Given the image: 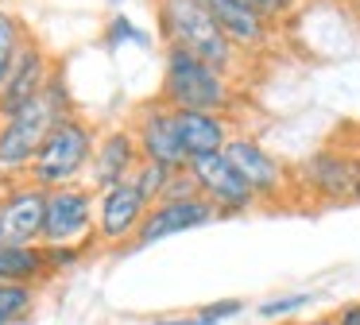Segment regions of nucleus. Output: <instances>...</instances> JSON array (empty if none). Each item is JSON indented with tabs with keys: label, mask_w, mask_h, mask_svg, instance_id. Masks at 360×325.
Wrapping results in <instances>:
<instances>
[{
	"label": "nucleus",
	"mask_w": 360,
	"mask_h": 325,
	"mask_svg": "<svg viewBox=\"0 0 360 325\" xmlns=\"http://www.w3.org/2000/svg\"><path fill=\"white\" fill-rule=\"evenodd\" d=\"M155 35L163 46H182L229 77L244 70V54L229 43L205 0H155Z\"/></svg>",
	"instance_id": "1"
},
{
	"label": "nucleus",
	"mask_w": 360,
	"mask_h": 325,
	"mask_svg": "<svg viewBox=\"0 0 360 325\" xmlns=\"http://www.w3.org/2000/svg\"><path fill=\"white\" fill-rule=\"evenodd\" d=\"M171 108H205V113H233L236 108V77L225 70L210 66L205 58L182 51V46H163V77L159 93Z\"/></svg>",
	"instance_id": "2"
},
{
	"label": "nucleus",
	"mask_w": 360,
	"mask_h": 325,
	"mask_svg": "<svg viewBox=\"0 0 360 325\" xmlns=\"http://www.w3.org/2000/svg\"><path fill=\"white\" fill-rule=\"evenodd\" d=\"M70 113V89H66L63 70H55V77L47 82V89L24 105L20 113L0 120V170H27L32 159L39 155L43 139L51 136L63 116Z\"/></svg>",
	"instance_id": "3"
},
{
	"label": "nucleus",
	"mask_w": 360,
	"mask_h": 325,
	"mask_svg": "<svg viewBox=\"0 0 360 325\" xmlns=\"http://www.w3.org/2000/svg\"><path fill=\"white\" fill-rule=\"evenodd\" d=\"M97 147V132L94 124H86V116L70 113L51 128V136L43 139L39 155L27 167V178L43 190H55V186H70L78 182L82 174L89 170V159H94Z\"/></svg>",
	"instance_id": "4"
},
{
	"label": "nucleus",
	"mask_w": 360,
	"mask_h": 325,
	"mask_svg": "<svg viewBox=\"0 0 360 325\" xmlns=\"http://www.w3.org/2000/svg\"><path fill=\"white\" fill-rule=\"evenodd\" d=\"M295 190L318 205H360V151L318 147L295 162Z\"/></svg>",
	"instance_id": "5"
},
{
	"label": "nucleus",
	"mask_w": 360,
	"mask_h": 325,
	"mask_svg": "<svg viewBox=\"0 0 360 325\" xmlns=\"http://www.w3.org/2000/svg\"><path fill=\"white\" fill-rule=\"evenodd\" d=\"M225 155L244 174V182L252 186V193L259 198V205H283V201H290L298 193L295 190V167H287L279 155H271L259 139L236 132V136L229 139Z\"/></svg>",
	"instance_id": "6"
},
{
	"label": "nucleus",
	"mask_w": 360,
	"mask_h": 325,
	"mask_svg": "<svg viewBox=\"0 0 360 325\" xmlns=\"http://www.w3.org/2000/svg\"><path fill=\"white\" fill-rule=\"evenodd\" d=\"M97 240V193L89 186H55L47 190V217H43V244H89Z\"/></svg>",
	"instance_id": "7"
},
{
	"label": "nucleus",
	"mask_w": 360,
	"mask_h": 325,
	"mask_svg": "<svg viewBox=\"0 0 360 325\" xmlns=\"http://www.w3.org/2000/svg\"><path fill=\"white\" fill-rule=\"evenodd\" d=\"M190 174L198 182V193L217 209V217H240L259 205V198L252 193V186L244 182V174L233 167V159L225 151L194 159L190 162Z\"/></svg>",
	"instance_id": "8"
},
{
	"label": "nucleus",
	"mask_w": 360,
	"mask_h": 325,
	"mask_svg": "<svg viewBox=\"0 0 360 325\" xmlns=\"http://www.w3.org/2000/svg\"><path fill=\"white\" fill-rule=\"evenodd\" d=\"M132 132H136V144H140V155L148 162H159L167 170H186L190 159L182 155V144L174 136V108L163 105L159 97L136 105L132 113Z\"/></svg>",
	"instance_id": "9"
},
{
	"label": "nucleus",
	"mask_w": 360,
	"mask_h": 325,
	"mask_svg": "<svg viewBox=\"0 0 360 325\" xmlns=\"http://www.w3.org/2000/svg\"><path fill=\"white\" fill-rule=\"evenodd\" d=\"M55 70L58 66L47 54V46H43L35 35H27V43L20 46L16 62H12V70H8V77L0 82V120L12 116V113H20L24 105H32V101L47 89V82L55 77Z\"/></svg>",
	"instance_id": "10"
},
{
	"label": "nucleus",
	"mask_w": 360,
	"mask_h": 325,
	"mask_svg": "<svg viewBox=\"0 0 360 325\" xmlns=\"http://www.w3.org/2000/svg\"><path fill=\"white\" fill-rule=\"evenodd\" d=\"M148 209H151V201L136 186V178H124V182L101 190L97 193V240L101 244H128V240H136Z\"/></svg>",
	"instance_id": "11"
},
{
	"label": "nucleus",
	"mask_w": 360,
	"mask_h": 325,
	"mask_svg": "<svg viewBox=\"0 0 360 325\" xmlns=\"http://www.w3.org/2000/svg\"><path fill=\"white\" fill-rule=\"evenodd\" d=\"M210 221H217V209H213L202 193H194V198H159L155 205L148 209V217H143L132 248H151L155 240L202 229V224H210Z\"/></svg>",
	"instance_id": "12"
},
{
	"label": "nucleus",
	"mask_w": 360,
	"mask_h": 325,
	"mask_svg": "<svg viewBox=\"0 0 360 325\" xmlns=\"http://www.w3.org/2000/svg\"><path fill=\"white\" fill-rule=\"evenodd\" d=\"M140 144H136V132L132 124H112L97 136L94 147V159H89V190L101 193L109 186L132 178V170L140 167Z\"/></svg>",
	"instance_id": "13"
},
{
	"label": "nucleus",
	"mask_w": 360,
	"mask_h": 325,
	"mask_svg": "<svg viewBox=\"0 0 360 325\" xmlns=\"http://www.w3.org/2000/svg\"><path fill=\"white\" fill-rule=\"evenodd\" d=\"M205 4L217 15L221 31L229 35V43H233L244 58H256V54L271 51L279 23H271L259 8H252L248 0H205Z\"/></svg>",
	"instance_id": "14"
},
{
	"label": "nucleus",
	"mask_w": 360,
	"mask_h": 325,
	"mask_svg": "<svg viewBox=\"0 0 360 325\" xmlns=\"http://www.w3.org/2000/svg\"><path fill=\"white\" fill-rule=\"evenodd\" d=\"M43 217H47V190L35 182L0 198V248L43 244Z\"/></svg>",
	"instance_id": "15"
},
{
	"label": "nucleus",
	"mask_w": 360,
	"mask_h": 325,
	"mask_svg": "<svg viewBox=\"0 0 360 325\" xmlns=\"http://www.w3.org/2000/svg\"><path fill=\"white\" fill-rule=\"evenodd\" d=\"M174 136L182 144V155L190 162L202 155H217L229 147L233 132V116L229 113H205V108H174Z\"/></svg>",
	"instance_id": "16"
},
{
	"label": "nucleus",
	"mask_w": 360,
	"mask_h": 325,
	"mask_svg": "<svg viewBox=\"0 0 360 325\" xmlns=\"http://www.w3.org/2000/svg\"><path fill=\"white\" fill-rule=\"evenodd\" d=\"M51 275L43 244H12L0 248V283H43Z\"/></svg>",
	"instance_id": "17"
},
{
	"label": "nucleus",
	"mask_w": 360,
	"mask_h": 325,
	"mask_svg": "<svg viewBox=\"0 0 360 325\" xmlns=\"http://www.w3.org/2000/svg\"><path fill=\"white\" fill-rule=\"evenodd\" d=\"M27 35H32V31L24 27V20L16 15V8L0 0V82L8 77V70H12V62H16L20 46L27 43Z\"/></svg>",
	"instance_id": "18"
},
{
	"label": "nucleus",
	"mask_w": 360,
	"mask_h": 325,
	"mask_svg": "<svg viewBox=\"0 0 360 325\" xmlns=\"http://www.w3.org/2000/svg\"><path fill=\"white\" fill-rule=\"evenodd\" d=\"M240 310H244L240 298H221V302H210V306L186 310V314H174V317H155L151 325H221L229 317H236Z\"/></svg>",
	"instance_id": "19"
},
{
	"label": "nucleus",
	"mask_w": 360,
	"mask_h": 325,
	"mask_svg": "<svg viewBox=\"0 0 360 325\" xmlns=\"http://www.w3.org/2000/svg\"><path fill=\"white\" fill-rule=\"evenodd\" d=\"M35 310V286L0 283V325H16Z\"/></svg>",
	"instance_id": "20"
},
{
	"label": "nucleus",
	"mask_w": 360,
	"mask_h": 325,
	"mask_svg": "<svg viewBox=\"0 0 360 325\" xmlns=\"http://www.w3.org/2000/svg\"><path fill=\"white\" fill-rule=\"evenodd\" d=\"M171 174H174V170L159 167V162H148V159H140V167L132 170L136 186H140V190L148 193V201H151V205H155V201L167 193V186H171Z\"/></svg>",
	"instance_id": "21"
},
{
	"label": "nucleus",
	"mask_w": 360,
	"mask_h": 325,
	"mask_svg": "<svg viewBox=\"0 0 360 325\" xmlns=\"http://www.w3.org/2000/svg\"><path fill=\"white\" fill-rule=\"evenodd\" d=\"M314 306V294L310 291H295V294H279V298H267L256 306V314L264 317V321H279V317H290L298 314V310Z\"/></svg>",
	"instance_id": "22"
},
{
	"label": "nucleus",
	"mask_w": 360,
	"mask_h": 325,
	"mask_svg": "<svg viewBox=\"0 0 360 325\" xmlns=\"http://www.w3.org/2000/svg\"><path fill=\"white\" fill-rule=\"evenodd\" d=\"M120 43H140V46H151V35H143L128 15H112L109 27H105V46H120Z\"/></svg>",
	"instance_id": "23"
},
{
	"label": "nucleus",
	"mask_w": 360,
	"mask_h": 325,
	"mask_svg": "<svg viewBox=\"0 0 360 325\" xmlns=\"http://www.w3.org/2000/svg\"><path fill=\"white\" fill-rule=\"evenodd\" d=\"M43 252H47V267L51 271H66L86 255V248L82 244H43Z\"/></svg>",
	"instance_id": "24"
},
{
	"label": "nucleus",
	"mask_w": 360,
	"mask_h": 325,
	"mask_svg": "<svg viewBox=\"0 0 360 325\" xmlns=\"http://www.w3.org/2000/svg\"><path fill=\"white\" fill-rule=\"evenodd\" d=\"M248 4L259 8V12H264L271 23H287L290 15L298 12V4H302V0H248Z\"/></svg>",
	"instance_id": "25"
},
{
	"label": "nucleus",
	"mask_w": 360,
	"mask_h": 325,
	"mask_svg": "<svg viewBox=\"0 0 360 325\" xmlns=\"http://www.w3.org/2000/svg\"><path fill=\"white\" fill-rule=\"evenodd\" d=\"M337 325H360V302H345L337 310Z\"/></svg>",
	"instance_id": "26"
},
{
	"label": "nucleus",
	"mask_w": 360,
	"mask_h": 325,
	"mask_svg": "<svg viewBox=\"0 0 360 325\" xmlns=\"http://www.w3.org/2000/svg\"><path fill=\"white\" fill-rule=\"evenodd\" d=\"M298 325H337V314H321V317H306Z\"/></svg>",
	"instance_id": "27"
},
{
	"label": "nucleus",
	"mask_w": 360,
	"mask_h": 325,
	"mask_svg": "<svg viewBox=\"0 0 360 325\" xmlns=\"http://www.w3.org/2000/svg\"><path fill=\"white\" fill-rule=\"evenodd\" d=\"M356 151H360V144H356Z\"/></svg>",
	"instance_id": "28"
}]
</instances>
